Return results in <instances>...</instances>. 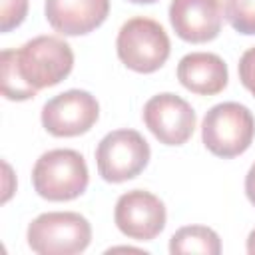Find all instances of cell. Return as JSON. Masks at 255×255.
I'll list each match as a JSON object with an SVG mask.
<instances>
[{"instance_id": "6da1fadb", "label": "cell", "mask_w": 255, "mask_h": 255, "mask_svg": "<svg viewBox=\"0 0 255 255\" xmlns=\"http://www.w3.org/2000/svg\"><path fill=\"white\" fill-rule=\"evenodd\" d=\"M74 68V52L58 36H36L18 50H4L0 56L2 96L24 102L38 90L60 84Z\"/></svg>"}, {"instance_id": "7a4b0ae2", "label": "cell", "mask_w": 255, "mask_h": 255, "mask_svg": "<svg viewBox=\"0 0 255 255\" xmlns=\"http://www.w3.org/2000/svg\"><path fill=\"white\" fill-rule=\"evenodd\" d=\"M90 181L86 159L76 149H50L32 167V185L48 201H70L80 197Z\"/></svg>"}, {"instance_id": "9a60e30c", "label": "cell", "mask_w": 255, "mask_h": 255, "mask_svg": "<svg viewBox=\"0 0 255 255\" xmlns=\"http://www.w3.org/2000/svg\"><path fill=\"white\" fill-rule=\"evenodd\" d=\"M28 12V0H0V30L10 32L20 26Z\"/></svg>"}, {"instance_id": "ac0fdd59", "label": "cell", "mask_w": 255, "mask_h": 255, "mask_svg": "<svg viewBox=\"0 0 255 255\" xmlns=\"http://www.w3.org/2000/svg\"><path fill=\"white\" fill-rule=\"evenodd\" d=\"M247 253H255V229L247 237Z\"/></svg>"}, {"instance_id": "2e32d148", "label": "cell", "mask_w": 255, "mask_h": 255, "mask_svg": "<svg viewBox=\"0 0 255 255\" xmlns=\"http://www.w3.org/2000/svg\"><path fill=\"white\" fill-rule=\"evenodd\" d=\"M237 70H239V80H241V84L255 96V46L249 48L247 52H243Z\"/></svg>"}, {"instance_id": "e0dca14e", "label": "cell", "mask_w": 255, "mask_h": 255, "mask_svg": "<svg viewBox=\"0 0 255 255\" xmlns=\"http://www.w3.org/2000/svg\"><path fill=\"white\" fill-rule=\"evenodd\" d=\"M245 193H247V199L255 205V163L249 167L245 175Z\"/></svg>"}, {"instance_id": "52a82bcc", "label": "cell", "mask_w": 255, "mask_h": 255, "mask_svg": "<svg viewBox=\"0 0 255 255\" xmlns=\"http://www.w3.org/2000/svg\"><path fill=\"white\" fill-rule=\"evenodd\" d=\"M98 100L86 90H68L42 108V126L54 137H76L92 129L98 122Z\"/></svg>"}, {"instance_id": "8992f818", "label": "cell", "mask_w": 255, "mask_h": 255, "mask_svg": "<svg viewBox=\"0 0 255 255\" xmlns=\"http://www.w3.org/2000/svg\"><path fill=\"white\" fill-rule=\"evenodd\" d=\"M149 143L135 129H114L96 147V165L102 179L122 183L137 177L149 161Z\"/></svg>"}, {"instance_id": "5b68a950", "label": "cell", "mask_w": 255, "mask_h": 255, "mask_svg": "<svg viewBox=\"0 0 255 255\" xmlns=\"http://www.w3.org/2000/svg\"><path fill=\"white\" fill-rule=\"evenodd\" d=\"M120 60L133 72L151 74L169 58V36L163 26L151 18H129L118 32L116 40Z\"/></svg>"}, {"instance_id": "277c9868", "label": "cell", "mask_w": 255, "mask_h": 255, "mask_svg": "<svg viewBox=\"0 0 255 255\" xmlns=\"http://www.w3.org/2000/svg\"><path fill=\"white\" fill-rule=\"evenodd\" d=\"M26 237L38 255H76L90 245L92 225L76 211H48L28 225Z\"/></svg>"}, {"instance_id": "3957f363", "label": "cell", "mask_w": 255, "mask_h": 255, "mask_svg": "<svg viewBox=\"0 0 255 255\" xmlns=\"http://www.w3.org/2000/svg\"><path fill=\"white\" fill-rule=\"evenodd\" d=\"M255 137V118L247 106L223 102L213 106L201 124L203 145L217 157L231 159L249 149Z\"/></svg>"}, {"instance_id": "ba28073f", "label": "cell", "mask_w": 255, "mask_h": 255, "mask_svg": "<svg viewBox=\"0 0 255 255\" xmlns=\"http://www.w3.org/2000/svg\"><path fill=\"white\" fill-rule=\"evenodd\" d=\"M165 205L163 201L145 191V189H131L116 201L114 221L118 229L135 241H151L155 239L165 227Z\"/></svg>"}, {"instance_id": "8fae6325", "label": "cell", "mask_w": 255, "mask_h": 255, "mask_svg": "<svg viewBox=\"0 0 255 255\" xmlns=\"http://www.w3.org/2000/svg\"><path fill=\"white\" fill-rule=\"evenodd\" d=\"M48 24L62 36H84L104 24L110 0H46Z\"/></svg>"}, {"instance_id": "d6986e66", "label": "cell", "mask_w": 255, "mask_h": 255, "mask_svg": "<svg viewBox=\"0 0 255 255\" xmlns=\"http://www.w3.org/2000/svg\"><path fill=\"white\" fill-rule=\"evenodd\" d=\"M129 2H133V4H153L157 0H129Z\"/></svg>"}, {"instance_id": "4fadbf2b", "label": "cell", "mask_w": 255, "mask_h": 255, "mask_svg": "<svg viewBox=\"0 0 255 255\" xmlns=\"http://www.w3.org/2000/svg\"><path fill=\"white\" fill-rule=\"evenodd\" d=\"M169 253L171 255H187V253L219 255L221 241H219V235L205 225H187L177 229L171 235Z\"/></svg>"}, {"instance_id": "9c48e42d", "label": "cell", "mask_w": 255, "mask_h": 255, "mask_svg": "<svg viewBox=\"0 0 255 255\" xmlns=\"http://www.w3.org/2000/svg\"><path fill=\"white\" fill-rule=\"evenodd\" d=\"M147 129L163 145H183L195 129V112L179 96L163 92L149 98L143 106Z\"/></svg>"}, {"instance_id": "30bf717a", "label": "cell", "mask_w": 255, "mask_h": 255, "mask_svg": "<svg viewBox=\"0 0 255 255\" xmlns=\"http://www.w3.org/2000/svg\"><path fill=\"white\" fill-rule=\"evenodd\" d=\"M169 22L185 42L203 44L215 40L223 24L221 0H171Z\"/></svg>"}, {"instance_id": "5bb4252c", "label": "cell", "mask_w": 255, "mask_h": 255, "mask_svg": "<svg viewBox=\"0 0 255 255\" xmlns=\"http://www.w3.org/2000/svg\"><path fill=\"white\" fill-rule=\"evenodd\" d=\"M225 18L235 32L255 34V0H225Z\"/></svg>"}, {"instance_id": "7c38bea8", "label": "cell", "mask_w": 255, "mask_h": 255, "mask_svg": "<svg viewBox=\"0 0 255 255\" xmlns=\"http://www.w3.org/2000/svg\"><path fill=\"white\" fill-rule=\"evenodd\" d=\"M177 80L181 86L199 96H215L223 92L229 80L225 62L211 52H191L177 64Z\"/></svg>"}]
</instances>
